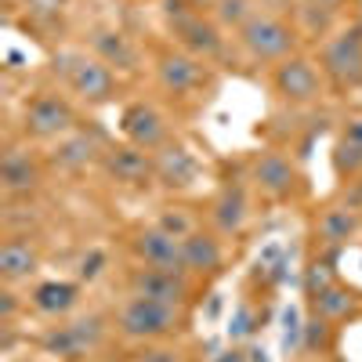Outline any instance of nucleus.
Segmentation results:
<instances>
[{
	"label": "nucleus",
	"instance_id": "1",
	"mask_svg": "<svg viewBox=\"0 0 362 362\" xmlns=\"http://www.w3.org/2000/svg\"><path fill=\"white\" fill-rule=\"evenodd\" d=\"M116 334L134 344H156L185 334V308L160 305L138 293H127V300L116 308Z\"/></svg>",
	"mask_w": 362,
	"mask_h": 362
},
{
	"label": "nucleus",
	"instance_id": "2",
	"mask_svg": "<svg viewBox=\"0 0 362 362\" xmlns=\"http://www.w3.org/2000/svg\"><path fill=\"white\" fill-rule=\"evenodd\" d=\"M51 73L87 105H105V102L116 98V69H109L102 58L87 54V51H76V47L54 51L51 54Z\"/></svg>",
	"mask_w": 362,
	"mask_h": 362
},
{
	"label": "nucleus",
	"instance_id": "3",
	"mask_svg": "<svg viewBox=\"0 0 362 362\" xmlns=\"http://www.w3.org/2000/svg\"><path fill=\"white\" fill-rule=\"evenodd\" d=\"M105 334H109V319L90 312V315H76L58 326H47L40 337V348L58 362H87L105 344Z\"/></svg>",
	"mask_w": 362,
	"mask_h": 362
},
{
	"label": "nucleus",
	"instance_id": "4",
	"mask_svg": "<svg viewBox=\"0 0 362 362\" xmlns=\"http://www.w3.org/2000/svg\"><path fill=\"white\" fill-rule=\"evenodd\" d=\"M163 18L170 25V37L177 47H185L189 54L203 58V62H214L225 54V37L221 25L210 22L196 11V4L189 0H163Z\"/></svg>",
	"mask_w": 362,
	"mask_h": 362
},
{
	"label": "nucleus",
	"instance_id": "5",
	"mask_svg": "<svg viewBox=\"0 0 362 362\" xmlns=\"http://www.w3.org/2000/svg\"><path fill=\"white\" fill-rule=\"evenodd\" d=\"M235 40H239V47L254 58V62L279 66L283 58L297 54V29L286 25L279 15H272V11H257V15L235 33Z\"/></svg>",
	"mask_w": 362,
	"mask_h": 362
},
{
	"label": "nucleus",
	"instance_id": "6",
	"mask_svg": "<svg viewBox=\"0 0 362 362\" xmlns=\"http://www.w3.org/2000/svg\"><path fill=\"white\" fill-rule=\"evenodd\" d=\"M76 127H80L76 109H73V102L66 95H58V90H37V95L25 102L22 134L29 141H58Z\"/></svg>",
	"mask_w": 362,
	"mask_h": 362
},
{
	"label": "nucleus",
	"instance_id": "7",
	"mask_svg": "<svg viewBox=\"0 0 362 362\" xmlns=\"http://www.w3.org/2000/svg\"><path fill=\"white\" fill-rule=\"evenodd\" d=\"M322 69L308 54H290L272 69V90L290 105H312L322 95Z\"/></svg>",
	"mask_w": 362,
	"mask_h": 362
},
{
	"label": "nucleus",
	"instance_id": "8",
	"mask_svg": "<svg viewBox=\"0 0 362 362\" xmlns=\"http://www.w3.org/2000/svg\"><path fill=\"white\" fill-rule=\"evenodd\" d=\"M156 80L167 95L174 98H189L196 90L206 87V62L196 54H189L185 47H160L156 51Z\"/></svg>",
	"mask_w": 362,
	"mask_h": 362
},
{
	"label": "nucleus",
	"instance_id": "9",
	"mask_svg": "<svg viewBox=\"0 0 362 362\" xmlns=\"http://www.w3.org/2000/svg\"><path fill=\"white\" fill-rule=\"evenodd\" d=\"M44 185V160L22 141H8L0 153V189L4 196H33Z\"/></svg>",
	"mask_w": 362,
	"mask_h": 362
},
{
	"label": "nucleus",
	"instance_id": "10",
	"mask_svg": "<svg viewBox=\"0 0 362 362\" xmlns=\"http://www.w3.org/2000/svg\"><path fill=\"white\" fill-rule=\"evenodd\" d=\"M322 73L341 90L362 83V25H348L322 44Z\"/></svg>",
	"mask_w": 362,
	"mask_h": 362
},
{
	"label": "nucleus",
	"instance_id": "11",
	"mask_svg": "<svg viewBox=\"0 0 362 362\" xmlns=\"http://www.w3.org/2000/svg\"><path fill=\"white\" fill-rule=\"evenodd\" d=\"M131 254L145 268H160V272H174V276H189L185 254H181V239H174L170 232H163L156 221L138 228L131 235Z\"/></svg>",
	"mask_w": 362,
	"mask_h": 362
},
{
	"label": "nucleus",
	"instance_id": "12",
	"mask_svg": "<svg viewBox=\"0 0 362 362\" xmlns=\"http://www.w3.org/2000/svg\"><path fill=\"white\" fill-rule=\"evenodd\" d=\"M105 170L109 181L116 185H127V189H148L156 181V163H153V153L131 145V141H116L105 148V156L98 163Z\"/></svg>",
	"mask_w": 362,
	"mask_h": 362
},
{
	"label": "nucleus",
	"instance_id": "13",
	"mask_svg": "<svg viewBox=\"0 0 362 362\" xmlns=\"http://www.w3.org/2000/svg\"><path fill=\"white\" fill-rule=\"evenodd\" d=\"M250 181L268 199H293L300 192V170L279 148H261L250 160Z\"/></svg>",
	"mask_w": 362,
	"mask_h": 362
},
{
	"label": "nucleus",
	"instance_id": "14",
	"mask_svg": "<svg viewBox=\"0 0 362 362\" xmlns=\"http://www.w3.org/2000/svg\"><path fill=\"white\" fill-rule=\"evenodd\" d=\"M105 141H102V134L98 131H69L66 138H58L54 145H51V153H47V163L58 170V174H83L87 167H95V163H102V156H105Z\"/></svg>",
	"mask_w": 362,
	"mask_h": 362
},
{
	"label": "nucleus",
	"instance_id": "15",
	"mask_svg": "<svg viewBox=\"0 0 362 362\" xmlns=\"http://www.w3.org/2000/svg\"><path fill=\"white\" fill-rule=\"evenodd\" d=\"M127 290L138 297H148V300H160V305H174V308H185L192 297L189 276H174V272L145 268V264L127 272Z\"/></svg>",
	"mask_w": 362,
	"mask_h": 362
},
{
	"label": "nucleus",
	"instance_id": "16",
	"mask_svg": "<svg viewBox=\"0 0 362 362\" xmlns=\"http://www.w3.org/2000/svg\"><path fill=\"white\" fill-rule=\"evenodd\" d=\"M119 134H124V141L145 148V153H156L160 145L170 141V127H167L163 112L148 102L124 105V112H119Z\"/></svg>",
	"mask_w": 362,
	"mask_h": 362
},
{
	"label": "nucleus",
	"instance_id": "17",
	"mask_svg": "<svg viewBox=\"0 0 362 362\" xmlns=\"http://www.w3.org/2000/svg\"><path fill=\"white\" fill-rule=\"evenodd\" d=\"M153 163H156V185L170 189V192H181V189H192L196 177H199V160L196 153L185 145V141H167L153 153Z\"/></svg>",
	"mask_w": 362,
	"mask_h": 362
},
{
	"label": "nucleus",
	"instance_id": "18",
	"mask_svg": "<svg viewBox=\"0 0 362 362\" xmlns=\"http://www.w3.org/2000/svg\"><path fill=\"white\" fill-rule=\"evenodd\" d=\"M250 221V196H247V185L239 181H225L218 189L214 203H210V225H214L218 235H239Z\"/></svg>",
	"mask_w": 362,
	"mask_h": 362
},
{
	"label": "nucleus",
	"instance_id": "19",
	"mask_svg": "<svg viewBox=\"0 0 362 362\" xmlns=\"http://www.w3.org/2000/svg\"><path fill=\"white\" fill-rule=\"evenodd\" d=\"M37 268H40V247L29 239V232H11L0 243V279H4V286L37 276Z\"/></svg>",
	"mask_w": 362,
	"mask_h": 362
},
{
	"label": "nucleus",
	"instance_id": "20",
	"mask_svg": "<svg viewBox=\"0 0 362 362\" xmlns=\"http://www.w3.org/2000/svg\"><path fill=\"white\" fill-rule=\"evenodd\" d=\"M181 254H185L189 276H218L225 264V247L218 232L196 228L189 239H181Z\"/></svg>",
	"mask_w": 362,
	"mask_h": 362
},
{
	"label": "nucleus",
	"instance_id": "21",
	"mask_svg": "<svg viewBox=\"0 0 362 362\" xmlns=\"http://www.w3.org/2000/svg\"><path fill=\"white\" fill-rule=\"evenodd\" d=\"M87 44H90V54L102 58L109 69H138V47L127 33L119 29H109V25H98L87 33Z\"/></svg>",
	"mask_w": 362,
	"mask_h": 362
},
{
	"label": "nucleus",
	"instance_id": "22",
	"mask_svg": "<svg viewBox=\"0 0 362 362\" xmlns=\"http://www.w3.org/2000/svg\"><path fill=\"white\" fill-rule=\"evenodd\" d=\"M80 300V283H69V279H47V283H37L33 293H29V305L33 312L47 315V319H62L76 308Z\"/></svg>",
	"mask_w": 362,
	"mask_h": 362
},
{
	"label": "nucleus",
	"instance_id": "23",
	"mask_svg": "<svg viewBox=\"0 0 362 362\" xmlns=\"http://www.w3.org/2000/svg\"><path fill=\"white\" fill-rule=\"evenodd\" d=\"M362 228V210H351V206H326L319 214V239L326 247H344L348 239H355Z\"/></svg>",
	"mask_w": 362,
	"mask_h": 362
},
{
	"label": "nucleus",
	"instance_id": "24",
	"mask_svg": "<svg viewBox=\"0 0 362 362\" xmlns=\"http://www.w3.org/2000/svg\"><path fill=\"white\" fill-rule=\"evenodd\" d=\"M312 308H315V315H322L329 322H341V319L358 315V293L344 283H334V286H326L322 293L312 297Z\"/></svg>",
	"mask_w": 362,
	"mask_h": 362
},
{
	"label": "nucleus",
	"instance_id": "25",
	"mask_svg": "<svg viewBox=\"0 0 362 362\" xmlns=\"http://www.w3.org/2000/svg\"><path fill=\"white\" fill-rule=\"evenodd\" d=\"M329 163H334V174L344 177V181L362 177V141L351 138V134H344L334 145V153H329Z\"/></svg>",
	"mask_w": 362,
	"mask_h": 362
},
{
	"label": "nucleus",
	"instance_id": "26",
	"mask_svg": "<svg viewBox=\"0 0 362 362\" xmlns=\"http://www.w3.org/2000/svg\"><path fill=\"white\" fill-rule=\"evenodd\" d=\"M156 225H160L163 232H170L174 239H189L196 228H203L199 218L192 214L189 206H163V210H160V218H156Z\"/></svg>",
	"mask_w": 362,
	"mask_h": 362
},
{
	"label": "nucleus",
	"instance_id": "27",
	"mask_svg": "<svg viewBox=\"0 0 362 362\" xmlns=\"http://www.w3.org/2000/svg\"><path fill=\"white\" fill-rule=\"evenodd\" d=\"M214 8H218V22L221 25H232L235 33L257 15L254 0H214Z\"/></svg>",
	"mask_w": 362,
	"mask_h": 362
},
{
	"label": "nucleus",
	"instance_id": "28",
	"mask_svg": "<svg viewBox=\"0 0 362 362\" xmlns=\"http://www.w3.org/2000/svg\"><path fill=\"white\" fill-rule=\"evenodd\" d=\"M124 362H189V358H185L181 348H174L167 341H156V344H138Z\"/></svg>",
	"mask_w": 362,
	"mask_h": 362
},
{
	"label": "nucleus",
	"instance_id": "29",
	"mask_svg": "<svg viewBox=\"0 0 362 362\" xmlns=\"http://www.w3.org/2000/svg\"><path fill=\"white\" fill-rule=\"evenodd\" d=\"M337 283V276H334V264L329 261H308V268H305V293L308 297H315V293H322L326 286H334Z\"/></svg>",
	"mask_w": 362,
	"mask_h": 362
},
{
	"label": "nucleus",
	"instance_id": "30",
	"mask_svg": "<svg viewBox=\"0 0 362 362\" xmlns=\"http://www.w3.org/2000/svg\"><path fill=\"white\" fill-rule=\"evenodd\" d=\"M329 344H334V322L329 319H322V315H312L308 322H305V348L308 351H326Z\"/></svg>",
	"mask_w": 362,
	"mask_h": 362
},
{
	"label": "nucleus",
	"instance_id": "31",
	"mask_svg": "<svg viewBox=\"0 0 362 362\" xmlns=\"http://www.w3.org/2000/svg\"><path fill=\"white\" fill-rule=\"evenodd\" d=\"M62 4L66 0H25V15L33 18L37 25H47V22H58Z\"/></svg>",
	"mask_w": 362,
	"mask_h": 362
},
{
	"label": "nucleus",
	"instance_id": "32",
	"mask_svg": "<svg viewBox=\"0 0 362 362\" xmlns=\"http://www.w3.org/2000/svg\"><path fill=\"white\" fill-rule=\"evenodd\" d=\"M18 308H22L18 293H15L11 286H4V290H0V326H11L15 315H18Z\"/></svg>",
	"mask_w": 362,
	"mask_h": 362
},
{
	"label": "nucleus",
	"instance_id": "33",
	"mask_svg": "<svg viewBox=\"0 0 362 362\" xmlns=\"http://www.w3.org/2000/svg\"><path fill=\"white\" fill-rule=\"evenodd\" d=\"M344 206H351V210H362V177L348 181V189H344Z\"/></svg>",
	"mask_w": 362,
	"mask_h": 362
},
{
	"label": "nucleus",
	"instance_id": "34",
	"mask_svg": "<svg viewBox=\"0 0 362 362\" xmlns=\"http://www.w3.org/2000/svg\"><path fill=\"white\" fill-rule=\"evenodd\" d=\"M90 264H102V254L90 257ZM95 276H98V268H87V261H83V268H80V279H95Z\"/></svg>",
	"mask_w": 362,
	"mask_h": 362
},
{
	"label": "nucleus",
	"instance_id": "35",
	"mask_svg": "<svg viewBox=\"0 0 362 362\" xmlns=\"http://www.w3.org/2000/svg\"><path fill=\"white\" fill-rule=\"evenodd\" d=\"M305 4H315V8H322V11H334V15H337V8L344 4V0H305Z\"/></svg>",
	"mask_w": 362,
	"mask_h": 362
},
{
	"label": "nucleus",
	"instance_id": "36",
	"mask_svg": "<svg viewBox=\"0 0 362 362\" xmlns=\"http://www.w3.org/2000/svg\"><path fill=\"white\" fill-rule=\"evenodd\" d=\"M348 134H351V138H358V141H362V119H355V124H351V127H348Z\"/></svg>",
	"mask_w": 362,
	"mask_h": 362
},
{
	"label": "nucleus",
	"instance_id": "37",
	"mask_svg": "<svg viewBox=\"0 0 362 362\" xmlns=\"http://www.w3.org/2000/svg\"><path fill=\"white\" fill-rule=\"evenodd\" d=\"M247 362H268V358H264V351L254 348V351H247Z\"/></svg>",
	"mask_w": 362,
	"mask_h": 362
},
{
	"label": "nucleus",
	"instance_id": "38",
	"mask_svg": "<svg viewBox=\"0 0 362 362\" xmlns=\"http://www.w3.org/2000/svg\"><path fill=\"white\" fill-rule=\"evenodd\" d=\"M87 362H116V358H105V355H90Z\"/></svg>",
	"mask_w": 362,
	"mask_h": 362
},
{
	"label": "nucleus",
	"instance_id": "39",
	"mask_svg": "<svg viewBox=\"0 0 362 362\" xmlns=\"http://www.w3.org/2000/svg\"><path fill=\"white\" fill-rule=\"evenodd\" d=\"M4 4H8V8H11V4H18V0H4Z\"/></svg>",
	"mask_w": 362,
	"mask_h": 362
}]
</instances>
